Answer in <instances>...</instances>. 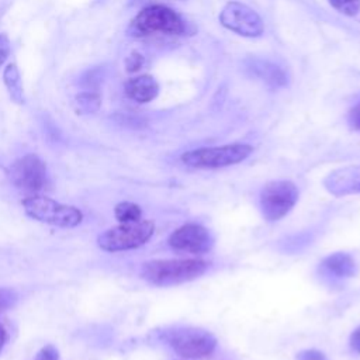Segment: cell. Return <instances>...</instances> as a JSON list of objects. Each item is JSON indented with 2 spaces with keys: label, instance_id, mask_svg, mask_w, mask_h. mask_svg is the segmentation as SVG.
Here are the masks:
<instances>
[{
  "label": "cell",
  "instance_id": "obj_21",
  "mask_svg": "<svg viewBox=\"0 0 360 360\" xmlns=\"http://www.w3.org/2000/svg\"><path fill=\"white\" fill-rule=\"evenodd\" d=\"M34 360H59V352L53 345H46L38 350Z\"/></svg>",
  "mask_w": 360,
  "mask_h": 360
},
{
  "label": "cell",
  "instance_id": "obj_23",
  "mask_svg": "<svg viewBox=\"0 0 360 360\" xmlns=\"http://www.w3.org/2000/svg\"><path fill=\"white\" fill-rule=\"evenodd\" d=\"M349 125L354 131H360V103H357L350 111H349Z\"/></svg>",
  "mask_w": 360,
  "mask_h": 360
},
{
  "label": "cell",
  "instance_id": "obj_2",
  "mask_svg": "<svg viewBox=\"0 0 360 360\" xmlns=\"http://www.w3.org/2000/svg\"><path fill=\"white\" fill-rule=\"evenodd\" d=\"M187 31V24L179 13L162 6L152 4L142 8L129 22L127 32L129 37L142 38L155 34L183 35Z\"/></svg>",
  "mask_w": 360,
  "mask_h": 360
},
{
  "label": "cell",
  "instance_id": "obj_25",
  "mask_svg": "<svg viewBox=\"0 0 360 360\" xmlns=\"http://www.w3.org/2000/svg\"><path fill=\"white\" fill-rule=\"evenodd\" d=\"M10 340V326L7 322L0 321V353Z\"/></svg>",
  "mask_w": 360,
  "mask_h": 360
},
{
  "label": "cell",
  "instance_id": "obj_10",
  "mask_svg": "<svg viewBox=\"0 0 360 360\" xmlns=\"http://www.w3.org/2000/svg\"><path fill=\"white\" fill-rule=\"evenodd\" d=\"M172 249L201 255L211 250L214 239L207 228L200 224H184L173 231L167 239Z\"/></svg>",
  "mask_w": 360,
  "mask_h": 360
},
{
  "label": "cell",
  "instance_id": "obj_24",
  "mask_svg": "<svg viewBox=\"0 0 360 360\" xmlns=\"http://www.w3.org/2000/svg\"><path fill=\"white\" fill-rule=\"evenodd\" d=\"M10 55V39L6 34H0V66Z\"/></svg>",
  "mask_w": 360,
  "mask_h": 360
},
{
  "label": "cell",
  "instance_id": "obj_15",
  "mask_svg": "<svg viewBox=\"0 0 360 360\" xmlns=\"http://www.w3.org/2000/svg\"><path fill=\"white\" fill-rule=\"evenodd\" d=\"M3 82L7 87L10 98L17 104H22L24 103L22 82H21V76H20V72H18V68L15 63H10L6 66V69L3 72Z\"/></svg>",
  "mask_w": 360,
  "mask_h": 360
},
{
  "label": "cell",
  "instance_id": "obj_13",
  "mask_svg": "<svg viewBox=\"0 0 360 360\" xmlns=\"http://www.w3.org/2000/svg\"><path fill=\"white\" fill-rule=\"evenodd\" d=\"M246 68H248V70L252 72V75L255 77H257L259 80H262L273 87H280L287 83L285 73L277 65H274L271 62L262 60V59H250V60H248Z\"/></svg>",
  "mask_w": 360,
  "mask_h": 360
},
{
  "label": "cell",
  "instance_id": "obj_18",
  "mask_svg": "<svg viewBox=\"0 0 360 360\" xmlns=\"http://www.w3.org/2000/svg\"><path fill=\"white\" fill-rule=\"evenodd\" d=\"M330 6L339 13L353 17L360 10V0H328Z\"/></svg>",
  "mask_w": 360,
  "mask_h": 360
},
{
  "label": "cell",
  "instance_id": "obj_17",
  "mask_svg": "<svg viewBox=\"0 0 360 360\" xmlns=\"http://www.w3.org/2000/svg\"><path fill=\"white\" fill-rule=\"evenodd\" d=\"M114 217L120 222H134L141 219L142 210L138 204L131 201H121L114 208Z\"/></svg>",
  "mask_w": 360,
  "mask_h": 360
},
{
  "label": "cell",
  "instance_id": "obj_3",
  "mask_svg": "<svg viewBox=\"0 0 360 360\" xmlns=\"http://www.w3.org/2000/svg\"><path fill=\"white\" fill-rule=\"evenodd\" d=\"M21 205L30 218L42 224L59 228H75L83 221V212L77 207L62 204L45 195L25 197Z\"/></svg>",
  "mask_w": 360,
  "mask_h": 360
},
{
  "label": "cell",
  "instance_id": "obj_26",
  "mask_svg": "<svg viewBox=\"0 0 360 360\" xmlns=\"http://www.w3.org/2000/svg\"><path fill=\"white\" fill-rule=\"evenodd\" d=\"M350 347L360 354V326L350 336Z\"/></svg>",
  "mask_w": 360,
  "mask_h": 360
},
{
  "label": "cell",
  "instance_id": "obj_16",
  "mask_svg": "<svg viewBox=\"0 0 360 360\" xmlns=\"http://www.w3.org/2000/svg\"><path fill=\"white\" fill-rule=\"evenodd\" d=\"M101 105V96L97 90L80 91L75 97V110L77 114H93Z\"/></svg>",
  "mask_w": 360,
  "mask_h": 360
},
{
  "label": "cell",
  "instance_id": "obj_20",
  "mask_svg": "<svg viewBox=\"0 0 360 360\" xmlns=\"http://www.w3.org/2000/svg\"><path fill=\"white\" fill-rule=\"evenodd\" d=\"M143 62H145V59H143L142 53H139V52H136V51H132V52L127 56V59H125V69H127V72H129V73L138 72V70L143 66Z\"/></svg>",
  "mask_w": 360,
  "mask_h": 360
},
{
  "label": "cell",
  "instance_id": "obj_9",
  "mask_svg": "<svg viewBox=\"0 0 360 360\" xmlns=\"http://www.w3.org/2000/svg\"><path fill=\"white\" fill-rule=\"evenodd\" d=\"M219 22L226 30L249 38L260 37L264 31L260 15L240 1H228L219 13Z\"/></svg>",
  "mask_w": 360,
  "mask_h": 360
},
{
  "label": "cell",
  "instance_id": "obj_19",
  "mask_svg": "<svg viewBox=\"0 0 360 360\" xmlns=\"http://www.w3.org/2000/svg\"><path fill=\"white\" fill-rule=\"evenodd\" d=\"M18 301V292L13 288L0 287V314L11 309Z\"/></svg>",
  "mask_w": 360,
  "mask_h": 360
},
{
  "label": "cell",
  "instance_id": "obj_5",
  "mask_svg": "<svg viewBox=\"0 0 360 360\" xmlns=\"http://www.w3.org/2000/svg\"><path fill=\"white\" fill-rule=\"evenodd\" d=\"M252 152L253 148L248 143H229L187 150L180 156V160L194 169H219L245 160Z\"/></svg>",
  "mask_w": 360,
  "mask_h": 360
},
{
  "label": "cell",
  "instance_id": "obj_6",
  "mask_svg": "<svg viewBox=\"0 0 360 360\" xmlns=\"http://www.w3.org/2000/svg\"><path fill=\"white\" fill-rule=\"evenodd\" d=\"M298 188L292 181L274 180L260 191V210L266 221L274 222L285 217L298 201Z\"/></svg>",
  "mask_w": 360,
  "mask_h": 360
},
{
  "label": "cell",
  "instance_id": "obj_8",
  "mask_svg": "<svg viewBox=\"0 0 360 360\" xmlns=\"http://www.w3.org/2000/svg\"><path fill=\"white\" fill-rule=\"evenodd\" d=\"M169 345L172 349L184 359H208L215 347V336L204 329L198 328H181L170 333Z\"/></svg>",
  "mask_w": 360,
  "mask_h": 360
},
{
  "label": "cell",
  "instance_id": "obj_11",
  "mask_svg": "<svg viewBox=\"0 0 360 360\" xmlns=\"http://www.w3.org/2000/svg\"><path fill=\"white\" fill-rule=\"evenodd\" d=\"M325 186L335 195L360 193V166H350L330 173L325 179Z\"/></svg>",
  "mask_w": 360,
  "mask_h": 360
},
{
  "label": "cell",
  "instance_id": "obj_7",
  "mask_svg": "<svg viewBox=\"0 0 360 360\" xmlns=\"http://www.w3.org/2000/svg\"><path fill=\"white\" fill-rule=\"evenodd\" d=\"M8 179L14 187L27 193H38L49 183L46 163L34 153L14 160L8 169Z\"/></svg>",
  "mask_w": 360,
  "mask_h": 360
},
{
  "label": "cell",
  "instance_id": "obj_12",
  "mask_svg": "<svg viewBox=\"0 0 360 360\" xmlns=\"http://www.w3.org/2000/svg\"><path fill=\"white\" fill-rule=\"evenodd\" d=\"M124 91L128 98L136 103H149L159 94V84L150 75H139L131 77L124 84Z\"/></svg>",
  "mask_w": 360,
  "mask_h": 360
},
{
  "label": "cell",
  "instance_id": "obj_22",
  "mask_svg": "<svg viewBox=\"0 0 360 360\" xmlns=\"http://www.w3.org/2000/svg\"><path fill=\"white\" fill-rule=\"evenodd\" d=\"M297 360H328L326 356L315 349H307L297 354Z\"/></svg>",
  "mask_w": 360,
  "mask_h": 360
},
{
  "label": "cell",
  "instance_id": "obj_27",
  "mask_svg": "<svg viewBox=\"0 0 360 360\" xmlns=\"http://www.w3.org/2000/svg\"><path fill=\"white\" fill-rule=\"evenodd\" d=\"M131 3H135V1H142V0H129Z\"/></svg>",
  "mask_w": 360,
  "mask_h": 360
},
{
  "label": "cell",
  "instance_id": "obj_4",
  "mask_svg": "<svg viewBox=\"0 0 360 360\" xmlns=\"http://www.w3.org/2000/svg\"><path fill=\"white\" fill-rule=\"evenodd\" d=\"M155 232V224L149 219L120 222L97 236V246L104 252H122L145 245Z\"/></svg>",
  "mask_w": 360,
  "mask_h": 360
},
{
  "label": "cell",
  "instance_id": "obj_14",
  "mask_svg": "<svg viewBox=\"0 0 360 360\" xmlns=\"http://www.w3.org/2000/svg\"><path fill=\"white\" fill-rule=\"evenodd\" d=\"M322 267L335 277H352L357 271L356 260L345 252H336L322 260Z\"/></svg>",
  "mask_w": 360,
  "mask_h": 360
},
{
  "label": "cell",
  "instance_id": "obj_1",
  "mask_svg": "<svg viewBox=\"0 0 360 360\" xmlns=\"http://www.w3.org/2000/svg\"><path fill=\"white\" fill-rule=\"evenodd\" d=\"M208 266L202 259H155L142 264L141 277L152 285L167 287L198 278Z\"/></svg>",
  "mask_w": 360,
  "mask_h": 360
}]
</instances>
